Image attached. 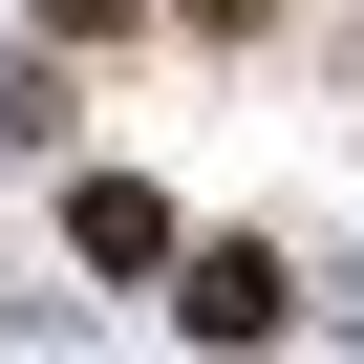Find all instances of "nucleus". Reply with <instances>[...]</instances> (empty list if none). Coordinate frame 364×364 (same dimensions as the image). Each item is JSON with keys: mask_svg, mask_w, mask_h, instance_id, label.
Returning a JSON list of instances; mask_svg holds the SVG:
<instances>
[{"mask_svg": "<svg viewBox=\"0 0 364 364\" xmlns=\"http://www.w3.org/2000/svg\"><path fill=\"white\" fill-rule=\"evenodd\" d=\"M43 22H65V43H107V22H150V0H43Z\"/></svg>", "mask_w": 364, "mask_h": 364, "instance_id": "nucleus-3", "label": "nucleus"}, {"mask_svg": "<svg viewBox=\"0 0 364 364\" xmlns=\"http://www.w3.org/2000/svg\"><path fill=\"white\" fill-rule=\"evenodd\" d=\"M193 22H279V0H193Z\"/></svg>", "mask_w": 364, "mask_h": 364, "instance_id": "nucleus-4", "label": "nucleus"}, {"mask_svg": "<svg viewBox=\"0 0 364 364\" xmlns=\"http://www.w3.org/2000/svg\"><path fill=\"white\" fill-rule=\"evenodd\" d=\"M65 236H86V257H107V279H150V257H171V215H150V193H129V171H86V193H65Z\"/></svg>", "mask_w": 364, "mask_h": 364, "instance_id": "nucleus-2", "label": "nucleus"}, {"mask_svg": "<svg viewBox=\"0 0 364 364\" xmlns=\"http://www.w3.org/2000/svg\"><path fill=\"white\" fill-rule=\"evenodd\" d=\"M279 321H300V279H279L257 236H236V257H193V343H279Z\"/></svg>", "mask_w": 364, "mask_h": 364, "instance_id": "nucleus-1", "label": "nucleus"}]
</instances>
